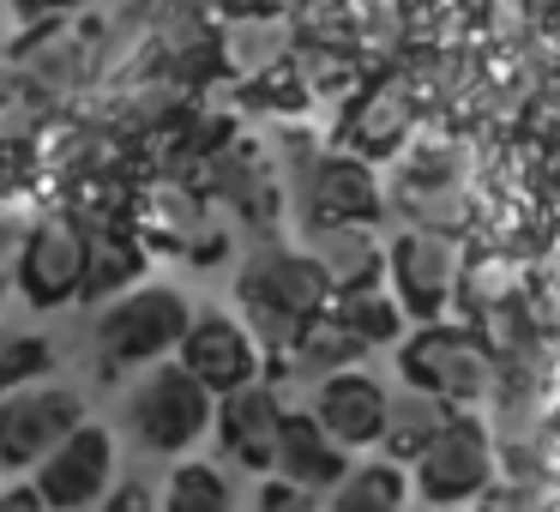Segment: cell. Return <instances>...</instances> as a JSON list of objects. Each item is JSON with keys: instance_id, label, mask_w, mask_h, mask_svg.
<instances>
[{"instance_id": "cell-1", "label": "cell", "mask_w": 560, "mask_h": 512, "mask_svg": "<svg viewBox=\"0 0 560 512\" xmlns=\"http://www.w3.org/2000/svg\"><path fill=\"white\" fill-rule=\"evenodd\" d=\"M331 290L338 283L326 278L314 247L307 254H295V247H259L235 271V302H242L247 326L259 331V344H271V350H290L307 331V319L326 314Z\"/></svg>"}, {"instance_id": "cell-2", "label": "cell", "mask_w": 560, "mask_h": 512, "mask_svg": "<svg viewBox=\"0 0 560 512\" xmlns=\"http://www.w3.org/2000/svg\"><path fill=\"white\" fill-rule=\"evenodd\" d=\"M121 422L133 434L139 452H158V458H175V452L199 446V440L218 428V392L182 362V356H163L145 374L133 380L121 404Z\"/></svg>"}, {"instance_id": "cell-3", "label": "cell", "mask_w": 560, "mask_h": 512, "mask_svg": "<svg viewBox=\"0 0 560 512\" xmlns=\"http://www.w3.org/2000/svg\"><path fill=\"white\" fill-rule=\"evenodd\" d=\"M187 326H194V307H187L182 290H170V283H133V290L97 302L91 344H97L103 374H127V368H151L163 356H175Z\"/></svg>"}, {"instance_id": "cell-4", "label": "cell", "mask_w": 560, "mask_h": 512, "mask_svg": "<svg viewBox=\"0 0 560 512\" xmlns=\"http://www.w3.org/2000/svg\"><path fill=\"white\" fill-rule=\"evenodd\" d=\"M7 73H19L25 85H37L43 97L67 103L79 91H91L103 79V25L97 19H37V25L19 31L13 55H7Z\"/></svg>"}, {"instance_id": "cell-5", "label": "cell", "mask_w": 560, "mask_h": 512, "mask_svg": "<svg viewBox=\"0 0 560 512\" xmlns=\"http://www.w3.org/2000/svg\"><path fill=\"white\" fill-rule=\"evenodd\" d=\"M85 271H91V223L79 211H55L37 218L25 235V254L13 266V290L25 307L55 314L67 302H85Z\"/></svg>"}, {"instance_id": "cell-6", "label": "cell", "mask_w": 560, "mask_h": 512, "mask_svg": "<svg viewBox=\"0 0 560 512\" xmlns=\"http://www.w3.org/2000/svg\"><path fill=\"white\" fill-rule=\"evenodd\" d=\"M79 422H85V398L73 386L25 380V386L0 392V470L31 476Z\"/></svg>"}, {"instance_id": "cell-7", "label": "cell", "mask_w": 560, "mask_h": 512, "mask_svg": "<svg viewBox=\"0 0 560 512\" xmlns=\"http://www.w3.org/2000/svg\"><path fill=\"white\" fill-rule=\"evenodd\" d=\"M494 482V446H488L482 422L452 416L434 434V446L416 458V494L428 507H458V500H482Z\"/></svg>"}, {"instance_id": "cell-8", "label": "cell", "mask_w": 560, "mask_h": 512, "mask_svg": "<svg viewBox=\"0 0 560 512\" xmlns=\"http://www.w3.org/2000/svg\"><path fill=\"white\" fill-rule=\"evenodd\" d=\"M37 488L49 507L79 512V507H103L115 488V434L103 422H79L49 458L37 464Z\"/></svg>"}, {"instance_id": "cell-9", "label": "cell", "mask_w": 560, "mask_h": 512, "mask_svg": "<svg viewBox=\"0 0 560 512\" xmlns=\"http://www.w3.org/2000/svg\"><path fill=\"white\" fill-rule=\"evenodd\" d=\"M404 374H410V386L434 392L446 404H476L488 392V380H494V368H488V350L470 331L428 326L422 338L404 344Z\"/></svg>"}, {"instance_id": "cell-10", "label": "cell", "mask_w": 560, "mask_h": 512, "mask_svg": "<svg viewBox=\"0 0 560 512\" xmlns=\"http://www.w3.org/2000/svg\"><path fill=\"white\" fill-rule=\"evenodd\" d=\"M175 356H182L218 398L235 386H247V380H259V331L242 326V319H230V314H218V307H199Z\"/></svg>"}, {"instance_id": "cell-11", "label": "cell", "mask_w": 560, "mask_h": 512, "mask_svg": "<svg viewBox=\"0 0 560 512\" xmlns=\"http://www.w3.org/2000/svg\"><path fill=\"white\" fill-rule=\"evenodd\" d=\"M283 404L271 386H259V380H247V386L223 392L218 398V446L230 464H242V470L266 476L271 464H278V440H283Z\"/></svg>"}, {"instance_id": "cell-12", "label": "cell", "mask_w": 560, "mask_h": 512, "mask_svg": "<svg viewBox=\"0 0 560 512\" xmlns=\"http://www.w3.org/2000/svg\"><path fill=\"white\" fill-rule=\"evenodd\" d=\"M314 416L331 428V440H343L350 452H362V446H380V434H386V416H392V398L380 392V380L338 368V374L319 380Z\"/></svg>"}, {"instance_id": "cell-13", "label": "cell", "mask_w": 560, "mask_h": 512, "mask_svg": "<svg viewBox=\"0 0 560 512\" xmlns=\"http://www.w3.org/2000/svg\"><path fill=\"white\" fill-rule=\"evenodd\" d=\"M392 290L410 319H434L452 295V247L428 230H410L392 242Z\"/></svg>"}, {"instance_id": "cell-14", "label": "cell", "mask_w": 560, "mask_h": 512, "mask_svg": "<svg viewBox=\"0 0 560 512\" xmlns=\"http://www.w3.org/2000/svg\"><path fill=\"white\" fill-rule=\"evenodd\" d=\"M211 230H218V223L206 218V199H199L182 175L151 182V194L139 199V235H151V242H163V247H182V254H194V259L218 254V242H206Z\"/></svg>"}, {"instance_id": "cell-15", "label": "cell", "mask_w": 560, "mask_h": 512, "mask_svg": "<svg viewBox=\"0 0 560 512\" xmlns=\"http://www.w3.org/2000/svg\"><path fill=\"white\" fill-rule=\"evenodd\" d=\"M302 211L307 223H343V218H374L380 187L362 158H314L302 175Z\"/></svg>"}, {"instance_id": "cell-16", "label": "cell", "mask_w": 560, "mask_h": 512, "mask_svg": "<svg viewBox=\"0 0 560 512\" xmlns=\"http://www.w3.org/2000/svg\"><path fill=\"white\" fill-rule=\"evenodd\" d=\"M271 470L295 476L302 488H314V494L326 500L331 488L343 482V470H350V446L331 440V428L319 422L314 410H307V416H283V440H278V464H271Z\"/></svg>"}, {"instance_id": "cell-17", "label": "cell", "mask_w": 560, "mask_h": 512, "mask_svg": "<svg viewBox=\"0 0 560 512\" xmlns=\"http://www.w3.org/2000/svg\"><path fill=\"white\" fill-rule=\"evenodd\" d=\"M206 187L235 211V218H247V223H271V218H278V182H271V170L259 163V151L235 146V139H223V146L211 151Z\"/></svg>"}, {"instance_id": "cell-18", "label": "cell", "mask_w": 560, "mask_h": 512, "mask_svg": "<svg viewBox=\"0 0 560 512\" xmlns=\"http://www.w3.org/2000/svg\"><path fill=\"white\" fill-rule=\"evenodd\" d=\"M139 271H145V247L133 230L121 223L91 218V271H85V302H109V295L133 290Z\"/></svg>"}, {"instance_id": "cell-19", "label": "cell", "mask_w": 560, "mask_h": 512, "mask_svg": "<svg viewBox=\"0 0 560 512\" xmlns=\"http://www.w3.org/2000/svg\"><path fill=\"white\" fill-rule=\"evenodd\" d=\"M314 259L326 266V278L338 283V290H355V283H380V242L362 230V218L314 223Z\"/></svg>"}, {"instance_id": "cell-20", "label": "cell", "mask_w": 560, "mask_h": 512, "mask_svg": "<svg viewBox=\"0 0 560 512\" xmlns=\"http://www.w3.org/2000/svg\"><path fill=\"white\" fill-rule=\"evenodd\" d=\"M452 422L446 398H434V392L410 386L404 398H392V416H386V434H380V452L398 464H416L428 446H434V434Z\"/></svg>"}, {"instance_id": "cell-21", "label": "cell", "mask_w": 560, "mask_h": 512, "mask_svg": "<svg viewBox=\"0 0 560 512\" xmlns=\"http://www.w3.org/2000/svg\"><path fill=\"white\" fill-rule=\"evenodd\" d=\"M368 344L355 338L350 326H343L338 314H319V319H307V331L290 344V356H295V374H307V380H326V374H338V368H350L355 356H362Z\"/></svg>"}, {"instance_id": "cell-22", "label": "cell", "mask_w": 560, "mask_h": 512, "mask_svg": "<svg viewBox=\"0 0 560 512\" xmlns=\"http://www.w3.org/2000/svg\"><path fill=\"white\" fill-rule=\"evenodd\" d=\"M404 476H398V458H380V464H350L343 470V482L326 494V507L338 512H392L404 507Z\"/></svg>"}, {"instance_id": "cell-23", "label": "cell", "mask_w": 560, "mask_h": 512, "mask_svg": "<svg viewBox=\"0 0 560 512\" xmlns=\"http://www.w3.org/2000/svg\"><path fill=\"white\" fill-rule=\"evenodd\" d=\"M331 314L355 331L362 344H392L404 331V302H392L380 283H355V290H338V307Z\"/></svg>"}, {"instance_id": "cell-24", "label": "cell", "mask_w": 560, "mask_h": 512, "mask_svg": "<svg viewBox=\"0 0 560 512\" xmlns=\"http://www.w3.org/2000/svg\"><path fill=\"white\" fill-rule=\"evenodd\" d=\"M158 500H163L170 512H223V507L235 500V488L223 482L218 464H199V458H194V464H175Z\"/></svg>"}, {"instance_id": "cell-25", "label": "cell", "mask_w": 560, "mask_h": 512, "mask_svg": "<svg viewBox=\"0 0 560 512\" xmlns=\"http://www.w3.org/2000/svg\"><path fill=\"white\" fill-rule=\"evenodd\" d=\"M350 127H355V146L362 151H392L404 139V127H410V103L392 97V85H380L350 109Z\"/></svg>"}, {"instance_id": "cell-26", "label": "cell", "mask_w": 560, "mask_h": 512, "mask_svg": "<svg viewBox=\"0 0 560 512\" xmlns=\"http://www.w3.org/2000/svg\"><path fill=\"white\" fill-rule=\"evenodd\" d=\"M55 368V344L43 331H25V338H0V392L25 386V380H43Z\"/></svg>"}, {"instance_id": "cell-27", "label": "cell", "mask_w": 560, "mask_h": 512, "mask_svg": "<svg viewBox=\"0 0 560 512\" xmlns=\"http://www.w3.org/2000/svg\"><path fill=\"white\" fill-rule=\"evenodd\" d=\"M25 235H31L25 211H19L13 199H0V271L19 266V254H25Z\"/></svg>"}, {"instance_id": "cell-28", "label": "cell", "mask_w": 560, "mask_h": 512, "mask_svg": "<svg viewBox=\"0 0 560 512\" xmlns=\"http://www.w3.org/2000/svg\"><path fill=\"white\" fill-rule=\"evenodd\" d=\"M218 0H151V13H158V31L163 25H199Z\"/></svg>"}, {"instance_id": "cell-29", "label": "cell", "mask_w": 560, "mask_h": 512, "mask_svg": "<svg viewBox=\"0 0 560 512\" xmlns=\"http://www.w3.org/2000/svg\"><path fill=\"white\" fill-rule=\"evenodd\" d=\"M79 7H91V0H13L19 25H37V19H61V13H79Z\"/></svg>"}, {"instance_id": "cell-30", "label": "cell", "mask_w": 560, "mask_h": 512, "mask_svg": "<svg viewBox=\"0 0 560 512\" xmlns=\"http://www.w3.org/2000/svg\"><path fill=\"white\" fill-rule=\"evenodd\" d=\"M0 507H49V500H43V488H37V476H25V482H13V488H0Z\"/></svg>"}, {"instance_id": "cell-31", "label": "cell", "mask_w": 560, "mask_h": 512, "mask_svg": "<svg viewBox=\"0 0 560 512\" xmlns=\"http://www.w3.org/2000/svg\"><path fill=\"white\" fill-rule=\"evenodd\" d=\"M19 13H13V0H0V67H7V55H13V43H19Z\"/></svg>"}, {"instance_id": "cell-32", "label": "cell", "mask_w": 560, "mask_h": 512, "mask_svg": "<svg viewBox=\"0 0 560 512\" xmlns=\"http://www.w3.org/2000/svg\"><path fill=\"white\" fill-rule=\"evenodd\" d=\"M145 500H151V488L127 482V488H109V500H103V507H145Z\"/></svg>"}, {"instance_id": "cell-33", "label": "cell", "mask_w": 560, "mask_h": 512, "mask_svg": "<svg viewBox=\"0 0 560 512\" xmlns=\"http://www.w3.org/2000/svg\"><path fill=\"white\" fill-rule=\"evenodd\" d=\"M7 295H13V271H0V307H7Z\"/></svg>"}]
</instances>
